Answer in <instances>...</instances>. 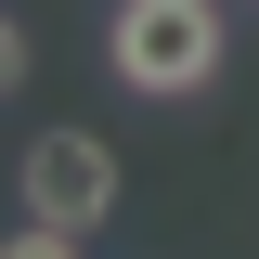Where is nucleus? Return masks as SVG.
I'll list each match as a JSON object with an SVG mask.
<instances>
[{
	"label": "nucleus",
	"instance_id": "nucleus-4",
	"mask_svg": "<svg viewBox=\"0 0 259 259\" xmlns=\"http://www.w3.org/2000/svg\"><path fill=\"white\" fill-rule=\"evenodd\" d=\"M0 91H26V26L0 13Z\"/></svg>",
	"mask_w": 259,
	"mask_h": 259
},
{
	"label": "nucleus",
	"instance_id": "nucleus-3",
	"mask_svg": "<svg viewBox=\"0 0 259 259\" xmlns=\"http://www.w3.org/2000/svg\"><path fill=\"white\" fill-rule=\"evenodd\" d=\"M0 259H78V233H52V221H26V233H13Z\"/></svg>",
	"mask_w": 259,
	"mask_h": 259
},
{
	"label": "nucleus",
	"instance_id": "nucleus-2",
	"mask_svg": "<svg viewBox=\"0 0 259 259\" xmlns=\"http://www.w3.org/2000/svg\"><path fill=\"white\" fill-rule=\"evenodd\" d=\"M13 182H26V221H52V233L117 221V143H104V130H39Z\"/></svg>",
	"mask_w": 259,
	"mask_h": 259
},
{
	"label": "nucleus",
	"instance_id": "nucleus-1",
	"mask_svg": "<svg viewBox=\"0 0 259 259\" xmlns=\"http://www.w3.org/2000/svg\"><path fill=\"white\" fill-rule=\"evenodd\" d=\"M104 65H117L143 104H194L221 78V0H117Z\"/></svg>",
	"mask_w": 259,
	"mask_h": 259
}]
</instances>
